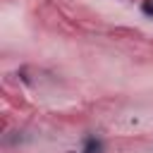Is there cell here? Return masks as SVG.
Returning a JSON list of instances; mask_svg holds the SVG:
<instances>
[{"label":"cell","mask_w":153,"mask_h":153,"mask_svg":"<svg viewBox=\"0 0 153 153\" xmlns=\"http://www.w3.org/2000/svg\"><path fill=\"white\" fill-rule=\"evenodd\" d=\"M141 10H143L146 17H153V0H146V2L141 5Z\"/></svg>","instance_id":"obj_2"},{"label":"cell","mask_w":153,"mask_h":153,"mask_svg":"<svg viewBox=\"0 0 153 153\" xmlns=\"http://www.w3.org/2000/svg\"><path fill=\"white\" fill-rule=\"evenodd\" d=\"M81 153H103V141L98 136H86L84 143H81Z\"/></svg>","instance_id":"obj_1"}]
</instances>
